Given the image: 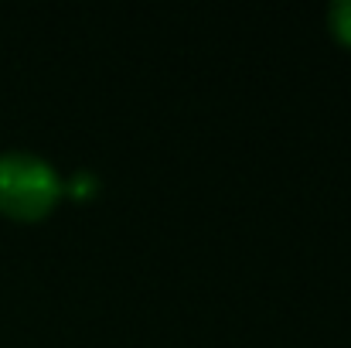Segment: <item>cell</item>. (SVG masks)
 Returning <instances> with one entry per match:
<instances>
[{"mask_svg": "<svg viewBox=\"0 0 351 348\" xmlns=\"http://www.w3.org/2000/svg\"><path fill=\"white\" fill-rule=\"evenodd\" d=\"M65 195V181L55 164L31 150H3L0 154V212L17 222L45 219L58 198Z\"/></svg>", "mask_w": 351, "mask_h": 348, "instance_id": "6da1fadb", "label": "cell"}, {"mask_svg": "<svg viewBox=\"0 0 351 348\" xmlns=\"http://www.w3.org/2000/svg\"><path fill=\"white\" fill-rule=\"evenodd\" d=\"M328 27L341 45L351 48V0H335L328 7Z\"/></svg>", "mask_w": 351, "mask_h": 348, "instance_id": "7a4b0ae2", "label": "cell"}]
</instances>
